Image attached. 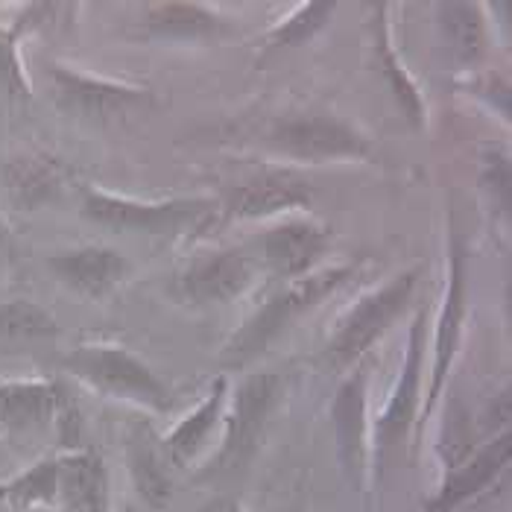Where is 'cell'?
I'll list each match as a JSON object with an SVG mask.
<instances>
[{
  "mask_svg": "<svg viewBox=\"0 0 512 512\" xmlns=\"http://www.w3.org/2000/svg\"><path fill=\"white\" fill-rule=\"evenodd\" d=\"M211 208V199H164V202H141V199L115 197L97 188L82 191V217L120 232H147V235H167L179 232L188 223Z\"/></svg>",
  "mask_w": 512,
  "mask_h": 512,
  "instance_id": "cell-4",
  "label": "cell"
},
{
  "mask_svg": "<svg viewBox=\"0 0 512 512\" xmlns=\"http://www.w3.org/2000/svg\"><path fill=\"white\" fill-rule=\"evenodd\" d=\"M126 466L132 474V483L138 495L153 504L164 507L170 501V472H167V454H161L156 439L147 434L144 428L129 436L126 445Z\"/></svg>",
  "mask_w": 512,
  "mask_h": 512,
  "instance_id": "cell-20",
  "label": "cell"
},
{
  "mask_svg": "<svg viewBox=\"0 0 512 512\" xmlns=\"http://www.w3.org/2000/svg\"><path fill=\"white\" fill-rule=\"evenodd\" d=\"M199 512H243V507L232 498H211L199 507Z\"/></svg>",
  "mask_w": 512,
  "mask_h": 512,
  "instance_id": "cell-28",
  "label": "cell"
},
{
  "mask_svg": "<svg viewBox=\"0 0 512 512\" xmlns=\"http://www.w3.org/2000/svg\"><path fill=\"white\" fill-rule=\"evenodd\" d=\"M311 202H314L311 182H305L290 170H276L229 188L223 208L232 220H261L281 211L308 208Z\"/></svg>",
  "mask_w": 512,
  "mask_h": 512,
  "instance_id": "cell-12",
  "label": "cell"
},
{
  "mask_svg": "<svg viewBox=\"0 0 512 512\" xmlns=\"http://www.w3.org/2000/svg\"><path fill=\"white\" fill-rule=\"evenodd\" d=\"M337 3H325V0H316V3H299L287 18H281L276 27L267 33V41L276 44V47H299L305 41H311L331 21Z\"/></svg>",
  "mask_w": 512,
  "mask_h": 512,
  "instance_id": "cell-25",
  "label": "cell"
},
{
  "mask_svg": "<svg viewBox=\"0 0 512 512\" xmlns=\"http://www.w3.org/2000/svg\"><path fill=\"white\" fill-rule=\"evenodd\" d=\"M352 273H355V267L346 264V267H331V270L293 278L264 308H258L243 322V328L226 343L220 363L223 366H243V363L255 360L284 328H290L293 319H299L305 311L316 308L325 296H331L340 284H346V278Z\"/></svg>",
  "mask_w": 512,
  "mask_h": 512,
  "instance_id": "cell-1",
  "label": "cell"
},
{
  "mask_svg": "<svg viewBox=\"0 0 512 512\" xmlns=\"http://www.w3.org/2000/svg\"><path fill=\"white\" fill-rule=\"evenodd\" d=\"M419 281V270H407L390 278L384 287L366 293L349 316L340 322V328L334 331V337L325 346V363L334 369H346L352 366L357 357H363L395 322V316L401 314L413 296V287Z\"/></svg>",
  "mask_w": 512,
  "mask_h": 512,
  "instance_id": "cell-3",
  "label": "cell"
},
{
  "mask_svg": "<svg viewBox=\"0 0 512 512\" xmlns=\"http://www.w3.org/2000/svg\"><path fill=\"white\" fill-rule=\"evenodd\" d=\"M331 422H334V436H337V454L343 469L360 480L369 457V419H366V372L355 369L331 404Z\"/></svg>",
  "mask_w": 512,
  "mask_h": 512,
  "instance_id": "cell-14",
  "label": "cell"
},
{
  "mask_svg": "<svg viewBox=\"0 0 512 512\" xmlns=\"http://www.w3.org/2000/svg\"><path fill=\"white\" fill-rule=\"evenodd\" d=\"M53 79V91L56 100L65 112L79 115V118L103 120L129 112L141 103H147V91L144 88H132V85H120V82H109V79L85 77L71 68L56 65L50 71Z\"/></svg>",
  "mask_w": 512,
  "mask_h": 512,
  "instance_id": "cell-9",
  "label": "cell"
},
{
  "mask_svg": "<svg viewBox=\"0 0 512 512\" xmlns=\"http://www.w3.org/2000/svg\"><path fill=\"white\" fill-rule=\"evenodd\" d=\"M59 495V463L56 457L39 460L15 480L0 486V501H6L15 512H30L36 507L56 504Z\"/></svg>",
  "mask_w": 512,
  "mask_h": 512,
  "instance_id": "cell-23",
  "label": "cell"
},
{
  "mask_svg": "<svg viewBox=\"0 0 512 512\" xmlns=\"http://www.w3.org/2000/svg\"><path fill=\"white\" fill-rule=\"evenodd\" d=\"M510 454L512 436L510 431H504L501 436H495L483 451L463 460L460 466L448 469V477H445L439 495L431 504V512H454V507H460L463 501H469L474 495H480L483 489H489L498 480V474L510 466Z\"/></svg>",
  "mask_w": 512,
  "mask_h": 512,
  "instance_id": "cell-16",
  "label": "cell"
},
{
  "mask_svg": "<svg viewBox=\"0 0 512 512\" xmlns=\"http://www.w3.org/2000/svg\"><path fill=\"white\" fill-rule=\"evenodd\" d=\"M223 27V18L202 3H153L147 15V30L158 39H211Z\"/></svg>",
  "mask_w": 512,
  "mask_h": 512,
  "instance_id": "cell-19",
  "label": "cell"
},
{
  "mask_svg": "<svg viewBox=\"0 0 512 512\" xmlns=\"http://www.w3.org/2000/svg\"><path fill=\"white\" fill-rule=\"evenodd\" d=\"M466 284H469V270H466V246L463 237L451 232L448 240V281H445V296L436 319L434 334V375L428 387V401H425V419L434 413L436 401L442 395L445 378L454 366V357L460 352L463 340V322H466Z\"/></svg>",
  "mask_w": 512,
  "mask_h": 512,
  "instance_id": "cell-6",
  "label": "cell"
},
{
  "mask_svg": "<svg viewBox=\"0 0 512 512\" xmlns=\"http://www.w3.org/2000/svg\"><path fill=\"white\" fill-rule=\"evenodd\" d=\"M331 232L314 220H287L264 235V264L273 276L302 278L325 255Z\"/></svg>",
  "mask_w": 512,
  "mask_h": 512,
  "instance_id": "cell-15",
  "label": "cell"
},
{
  "mask_svg": "<svg viewBox=\"0 0 512 512\" xmlns=\"http://www.w3.org/2000/svg\"><path fill=\"white\" fill-rule=\"evenodd\" d=\"M378 24H375V30H378V53H381V65H384V77L390 82V88H393L395 100H398V106L404 109V115L413 120L416 126H422V120H425V106H422V97H419V91H416V85L410 82V77L398 68V62H395V53L393 47H390V36H387V24H384V18H375Z\"/></svg>",
  "mask_w": 512,
  "mask_h": 512,
  "instance_id": "cell-26",
  "label": "cell"
},
{
  "mask_svg": "<svg viewBox=\"0 0 512 512\" xmlns=\"http://www.w3.org/2000/svg\"><path fill=\"white\" fill-rule=\"evenodd\" d=\"M270 147L296 161H363L372 158V144L352 123L334 115H296L273 123Z\"/></svg>",
  "mask_w": 512,
  "mask_h": 512,
  "instance_id": "cell-5",
  "label": "cell"
},
{
  "mask_svg": "<svg viewBox=\"0 0 512 512\" xmlns=\"http://www.w3.org/2000/svg\"><path fill=\"white\" fill-rule=\"evenodd\" d=\"M123 512H144V510H138V507H126Z\"/></svg>",
  "mask_w": 512,
  "mask_h": 512,
  "instance_id": "cell-29",
  "label": "cell"
},
{
  "mask_svg": "<svg viewBox=\"0 0 512 512\" xmlns=\"http://www.w3.org/2000/svg\"><path fill=\"white\" fill-rule=\"evenodd\" d=\"M425 311H419L410 325V340H407V357L401 366V375L395 381V390L375 425V451L384 457L407 428L413 425L419 413V390H422V355H425Z\"/></svg>",
  "mask_w": 512,
  "mask_h": 512,
  "instance_id": "cell-10",
  "label": "cell"
},
{
  "mask_svg": "<svg viewBox=\"0 0 512 512\" xmlns=\"http://www.w3.org/2000/svg\"><path fill=\"white\" fill-rule=\"evenodd\" d=\"M226 395H229V381H226V375H220V378L211 384L205 401L199 404L197 410H191V413L173 428V434L167 436L164 454H167V460H170L173 466H188L199 451L205 448L208 436L214 434V428H217L220 419H223Z\"/></svg>",
  "mask_w": 512,
  "mask_h": 512,
  "instance_id": "cell-18",
  "label": "cell"
},
{
  "mask_svg": "<svg viewBox=\"0 0 512 512\" xmlns=\"http://www.w3.org/2000/svg\"><path fill=\"white\" fill-rule=\"evenodd\" d=\"M59 463V495L62 512H109V474L103 457L94 451H71L56 457Z\"/></svg>",
  "mask_w": 512,
  "mask_h": 512,
  "instance_id": "cell-17",
  "label": "cell"
},
{
  "mask_svg": "<svg viewBox=\"0 0 512 512\" xmlns=\"http://www.w3.org/2000/svg\"><path fill=\"white\" fill-rule=\"evenodd\" d=\"M50 273L85 299L109 296L129 273L126 258L109 246H79L47 258Z\"/></svg>",
  "mask_w": 512,
  "mask_h": 512,
  "instance_id": "cell-13",
  "label": "cell"
},
{
  "mask_svg": "<svg viewBox=\"0 0 512 512\" xmlns=\"http://www.w3.org/2000/svg\"><path fill=\"white\" fill-rule=\"evenodd\" d=\"M59 334L50 311L30 299H12L0 305V340L6 343H41Z\"/></svg>",
  "mask_w": 512,
  "mask_h": 512,
  "instance_id": "cell-24",
  "label": "cell"
},
{
  "mask_svg": "<svg viewBox=\"0 0 512 512\" xmlns=\"http://www.w3.org/2000/svg\"><path fill=\"white\" fill-rule=\"evenodd\" d=\"M255 281V261L240 249H223L194 261L176 278V296L188 305H226Z\"/></svg>",
  "mask_w": 512,
  "mask_h": 512,
  "instance_id": "cell-7",
  "label": "cell"
},
{
  "mask_svg": "<svg viewBox=\"0 0 512 512\" xmlns=\"http://www.w3.org/2000/svg\"><path fill=\"white\" fill-rule=\"evenodd\" d=\"M439 27L463 62H477L486 50V24L474 3H439Z\"/></svg>",
  "mask_w": 512,
  "mask_h": 512,
  "instance_id": "cell-22",
  "label": "cell"
},
{
  "mask_svg": "<svg viewBox=\"0 0 512 512\" xmlns=\"http://www.w3.org/2000/svg\"><path fill=\"white\" fill-rule=\"evenodd\" d=\"M281 390L284 381L276 372H255L237 387L232 416H229V434L223 445V463L237 466L252 454V448L258 445L273 410L281 401Z\"/></svg>",
  "mask_w": 512,
  "mask_h": 512,
  "instance_id": "cell-8",
  "label": "cell"
},
{
  "mask_svg": "<svg viewBox=\"0 0 512 512\" xmlns=\"http://www.w3.org/2000/svg\"><path fill=\"white\" fill-rule=\"evenodd\" d=\"M3 185L9 191V197L21 208H39L41 202L56 197L62 179H59V167L47 158L21 156L12 158L3 167Z\"/></svg>",
  "mask_w": 512,
  "mask_h": 512,
  "instance_id": "cell-21",
  "label": "cell"
},
{
  "mask_svg": "<svg viewBox=\"0 0 512 512\" xmlns=\"http://www.w3.org/2000/svg\"><path fill=\"white\" fill-rule=\"evenodd\" d=\"M0 82L12 91V94H30V85L21 71V59H18V47L12 33H0Z\"/></svg>",
  "mask_w": 512,
  "mask_h": 512,
  "instance_id": "cell-27",
  "label": "cell"
},
{
  "mask_svg": "<svg viewBox=\"0 0 512 512\" xmlns=\"http://www.w3.org/2000/svg\"><path fill=\"white\" fill-rule=\"evenodd\" d=\"M68 395L53 381L0 384V425L12 439H30L50 431Z\"/></svg>",
  "mask_w": 512,
  "mask_h": 512,
  "instance_id": "cell-11",
  "label": "cell"
},
{
  "mask_svg": "<svg viewBox=\"0 0 512 512\" xmlns=\"http://www.w3.org/2000/svg\"><path fill=\"white\" fill-rule=\"evenodd\" d=\"M62 366L82 384H88L91 390L109 398L129 401L156 413L170 410L167 384L141 357H135L120 346H103V343L79 346L62 360Z\"/></svg>",
  "mask_w": 512,
  "mask_h": 512,
  "instance_id": "cell-2",
  "label": "cell"
}]
</instances>
